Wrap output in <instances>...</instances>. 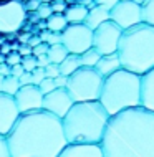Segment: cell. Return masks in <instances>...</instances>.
Segmentation results:
<instances>
[{
    "label": "cell",
    "instance_id": "cell-1",
    "mask_svg": "<svg viewBox=\"0 0 154 157\" xmlns=\"http://www.w3.org/2000/svg\"><path fill=\"white\" fill-rule=\"evenodd\" d=\"M7 142L12 157H58L68 146L61 119L43 109L22 114Z\"/></svg>",
    "mask_w": 154,
    "mask_h": 157
},
{
    "label": "cell",
    "instance_id": "cell-2",
    "mask_svg": "<svg viewBox=\"0 0 154 157\" xmlns=\"http://www.w3.org/2000/svg\"><path fill=\"white\" fill-rule=\"evenodd\" d=\"M100 147L103 157H154V113L134 108L113 116Z\"/></svg>",
    "mask_w": 154,
    "mask_h": 157
},
{
    "label": "cell",
    "instance_id": "cell-3",
    "mask_svg": "<svg viewBox=\"0 0 154 157\" xmlns=\"http://www.w3.org/2000/svg\"><path fill=\"white\" fill-rule=\"evenodd\" d=\"M111 116L100 101L75 103L61 119L68 144H98L103 141Z\"/></svg>",
    "mask_w": 154,
    "mask_h": 157
},
{
    "label": "cell",
    "instance_id": "cell-4",
    "mask_svg": "<svg viewBox=\"0 0 154 157\" xmlns=\"http://www.w3.org/2000/svg\"><path fill=\"white\" fill-rule=\"evenodd\" d=\"M121 68L143 76L154 70V27L139 23L123 32L118 46Z\"/></svg>",
    "mask_w": 154,
    "mask_h": 157
},
{
    "label": "cell",
    "instance_id": "cell-5",
    "mask_svg": "<svg viewBox=\"0 0 154 157\" xmlns=\"http://www.w3.org/2000/svg\"><path fill=\"white\" fill-rule=\"evenodd\" d=\"M100 103L111 117L128 109L141 108V76L119 70L105 78Z\"/></svg>",
    "mask_w": 154,
    "mask_h": 157
},
{
    "label": "cell",
    "instance_id": "cell-6",
    "mask_svg": "<svg viewBox=\"0 0 154 157\" xmlns=\"http://www.w3.org/2000/svg\"><path fill=\"white\" fill-rule=\"evenodd\" d=\"M103 81L95 68H83L68 76L66 91L70 93L73 103H86V101H100Z\"/></svg>",
    "mask_w": 154,
    "mask_h": 157
},
{
    "label": "cell",
    "instance_id": "cell-7",
    "mask_svg": "<svg viewBox=\"0 0 154 157\" xmlns=\"http://www.w3.org/2000/svg\"><path fill=\"white\" fill-rule=\"evenodd\" d=\"M61 43L70 52V55L81 56L85 52L93 48V30L85 23L68 25L61 32Z\"/></svg>",
    "mask_w": 154,
    "mask_h": 157
},
{
    "label": "cell",
    "instance_id": "cell-8",
    "mask_svg": "<svg viewBox=\"0 0 154 157\" xmlns=\"http://www.w3.org/2000/svg\"><path fill=\"white\" fill-rule=\"evenodd\" d=\"M121 35H123L121 28H119L114 22L108 20V22L100 25V27L93 32V48H95L101 56L118 53Z\"/></svg>",
    "mask_w": 154,
    "mask_h": 157
},
{
    "label": "cell",
    "instance_id": "cell-9",
    "mask_svg": "<svg viewBox=\"0 0 154 157\" xmlns=\"http://www.w3.org/2000/svg\"><path fill=\"white\" fill-rule=\"evenodd\" d=\"M109 20L116 23L123 32L131 27H136V25L143 23L141 5L132 0H119L109 10Z\"/></svg>",
    "mask_w": 154,
    "mask_h": 157
},
{
    "label": "cell",
    "instance_id": "cell-10",
    "mask_svg": "<svg viewBox=\"0 0 154 157\" xmlns=\"http://www.w3.org/2000/svg\"><path fill=\"white\" fill-rule=\"evenodd\" d=\"M25 7L20 0H8L0 3V33H14L25 22Z\"/></svg>",
    "mask_w": 154,
    "mask_h": 157
},
{
    "label": "cell",
    "instance_id": "cell-11",
    "mask_svg": "<svg viewBox=\"0 0 154 157\" xmlns=\"http://www.w3.org/2000/svg\"><path fill=\"white\" fill-rule=\"evenodd\" d=\"M15 103L18 106L20 114H28L43 109V94H41L40 88L35 84H28V86H22L18 93L14 96Z\"/></svg>",
    "mask_w": 154,
    "mask_h": 157
},
{
    "label": "cell",
    "instance_id": "cell-12",
    "mask_svg": "<svg viewBox=\"0 0 154 157\" xmlns=\"http://www.w3.org/2000/svg\"><path fill=\"white\" fill-rule=\"evenodd\" d=\"M73 104L75 103L71 99L70 93L66 91V88H58V90H55L53 93H50L43 98V111L53 114L60 119H63L70 113Z\"/></svg>",
    "mask_w": 154,
    "mask_h": 157
},
{
    "label": "cell",
    "instance_id": "cell-13",
    "mask_svg": "<svg viewBox=\"0 0 154 157\" xmlns=\"http://www.w3.org/2000/svg\"><path fill=\"white\" fill-rule=\"evenodd\" d=\"M20 116L22 114L18 111L15 98L5 94V93H0V134L7 137Z\"/></svg>",
    "mask_w": 154,
    "mask_h": 157
},
{
    "label": "cell",
    "instance_id": "cell-14",
    "mask_svg": "<svg viewBox=\"0 0 154 157\" xmlns=\"http://www.w3.org/2000/svg\"><path fill=\"white\" fill-rule=\"evenodd\" d=\"M58 157H103L98 144H68Z\"/></svg>",
    "mask_w": 154,
    "mask_h": 157
},
{
    "label": "cell",
    "instance_id": "cell-15",
    "mask_svg": "<svg viewBox=\"0 0 154 157\" xmlns=\"http://www.w3.org/2000/svg\"><path fill=\"white\" fill-rule=\"evenodd\" d=\"M141 108L154 113V70L141 76Z\"/></svg>",
    "mask_w": 154,
    "mask_h": 157
},
{
    "label": "cell",
    "instance_id": "cell-16",
    "mask_svg": "<svg viewBox=\"0 0 154 157\" xmlns=\"http://www.w3.org/2000/svg\"><path fill=\"white\" fill-rule=\"evenodd\" d=\"M119 70H123V68H121V61H119L118 53L101 56L100 61H98V65L95 66V71L101 76V78H108V76L114 75Z\"/></svg>",
    "mask_w": 154,
    "mask_h": 157
},
{
    "label": "cell",
    "instance_id": "cell-17",
    "mask_svg": "<svg viewBox=\"0 0 154 157\" xmlns=\"http://www.w3.org/2000/svg\"><path fill=\"white\" fill-rule=\"evenodd\" d=\"M108 20H109V10L105 8V7H101V5H96V7H93L91 10L88 12V17H86V20H85V25L95 32L100 25L108 22Z\"/></svg>",
    "mask_w": 154,
    "mask_h": 157
},
{
    "label": "cell",
    "instance_id": "cell-18",
    "mask_svg": "<svg viewBox=\"0 0 154 157\" xmlns=\"http://www.w3.org/2000/svg\"><path fill=\"white\" fill-rule=\"evenodd\" d=\"M58 66H60V73H61V76H66L68 78V76H71L75 71H78L81 68V60H80V56H76V55H68Z\"/></svg>",
    "mask_w": 154,
    "mask_h": 157
},
{
    "label": "cell",
    "instance_id": "cell-19",
    "mask_svg": "<svg viewBox=\"0 0 154 157\" xmlns=\"http://www.w3.org/2000/svg\"><path fill=\"white\" fill-rule=\"evenodd\" d=\"M88 8H85L83 5H75V7H70L66 8L65 12V17L68 20V23L70 25H75V23H85V20H86L88 17Z\"/></svg>",
    "mask_w": 154,
    "mask_h": 157
},
{
    "label": "cell",
    "instance_id": "cell-20",
    "mask_svg": "<svg viewBox=\"0 0 154 157\" xmlns=\"http://www.w3.org/2000/svg\"><path fill=\"white\" fill-rule=\"evenodd\" d=\"M68 25L70 23H68L65 13H53L48 20H46V27H48V30L53 32V33H61Z\"/></svg>",
    "mask_w": 154,
    "mask_h": 157
},
{
    "label": "cell",
    "instance_id": "cell-21",
    "mask_svg": "<svg viewBox=\"0 0 154 157\" xmlns=\"http://www.w3.org/2000/svg\"><path fill=\"white\" fill-rule=\"evenodd\" d=\"M70 55V52L63 46V43H60V45H53V46H50V50H48V58H50V63H53V65H60L65 58Z\"/></svg>",
    "mask_w": 154,
    "mask_h": 157
},
{
    "label": "cell",
    "instance_id": "cell-22",
    "mask_svg": "<svg viewBox=\"0 0 154 157\" xmlns=\"http://www.w3.org/2000/svg\"><path fill=\"white\" fill-rule=\"evenodd\" d=\"M141 17H143V23L154 27V0H144L141 3Z\"/></svg>",
    "mask_w": 154,
    "mask_h": 157
},
{
    "label": "cell",
    "instance_id": "cell-23",
    "mask_svg": "<svg viewBox=\"0 0 154 157\" xmlns=\"http://www.w3.org/2000/svg\"><path fill=\"white\" fill-rule=\"evenodd\" d=\"M100 58H101V55L98 53L95 48H89L88 52H85L80 56L81 66H83V68H95L98 65V61H100Z\"/></svg>",
    "mask_w": 154,
    "mask_h": 157
},
{
    "label": "cell",
    "instance_id": "cell-24",
    "mask_svg": "<svg viewBox=\"0 0 154 157\" xmlns=\"http://www.w3.org/2000/svg\"><path fill=\"white\" fill-rule=\"evenodd\" d=\"M22 88V84H20V79L15 78V76H7L5 81H3V90L2 93H5V94H10V96H15L18 90Z\"/></svg>",
    "mask_w": 154,
    "mask_h": 157
},
{
    "label": "cell",
    "instance_id": "cell-25",
    "mask_svg": "<svg viewBox=\"0 0 154 157\" xmlns=\"http://www.w3.org/2000/svg\"><path fill=\"white\" fill-rule=\"evenodd\" d=\"M43 43H48L50 46L53 45H60L61 43V33H53V32H46L40 36Z\"/></svg>",
    "mask_w": 154,
    "mask_h": 157
},
{
    "label": "cell",
    "instance_id": "cell-26",
    "mask_svg": "<svg viewBox=\"0 0 154 157\" xmlns=\"http://www.w3.org/2000/svg\"><path fill=\"white\" fill-rule=\"evenodd\" d=\"M22 66H23V70L27 71V73H32L33 70H37V68H38L37 56H33V55H30V56H23L22 58Z\"/></svg>",
    "mask_w": 154,
    "mask_h": 157
},
{
    "label": "cell",
    "instance_id": "cell-27",
    "mask_svg": "<svg viewBox=\"0 0 154 157\" xmlns=\"http://www.w3.org/2000/svg\"><path fill=\"white\" fill-rule=\"evenodd\" d=\"M38 88H40V91H41V94H43V96L50 94V93H53L55 90H57V86H55V79H51V78H45Z\"/></svg>",
    "mask_w": 154,
    "mask_h": 157
},
{
    "label": "cell",
    "instance_id": "cell-28",
    "mask_svg": "<svg viewBox=\"0 0 154 157\" xmlns=\"http://www.w3.org/2000/svg\"><path fill=\"white\" fill-rule=\"evenodd\" d=\"M45 78H46L45 68H37V70L32 71V84H35V86H40Z\"/></svg>",
    "mask_w": 154,
    "mask_h": 157
},
{
    "label": "cell",
    "instance_id": "cell-29",
    "mask_svg": "<svg viewBox=\"0 0 154 157\" xmlns=\"http://www.w3.org/2000/svg\"><path fill=\"white\" fill-rule=\"evenodd\" d=\"M51 15H53V8H51V5H48V3H41V5L38 7V17H40V18L48 20Z\"/></svg>",
    "mask_w": 154,
    "mask_h": 157
},
{
    "label": "cell",
    "instance_id": "cell-30",
    "mask_svg": "<svg viewBox=\"0 0 154 157\" xmlns=\"http://www.w3.org/2000/svg\"><path fill=\"white\" fill-rule=\"evenodd\" d=\"M5 63L8 66H15V65H22V55L20 53H8L7 55V58H5Z\"/></svg>",
    "mask_w": 154,
    "mask_h": 157
},
{
    "label": "cell",
    "instance_id": "cell-31",
    "mask_svg": "<svg viewBox=\"0 0 154 157\" xmlns=\"http://www.w3.org/2000/svg\"><path fill=\"white\" fill-rule=\"evenodd\" d=\"M45 75H46V78H51V79H55V78H58L60 75V66L58 65H53V63H50L48 66L45 68Z\"/></svg>",
    "mask_w": 154,
    "mask_h": 157
},
{
    "label": "cell",
    "instance_id": "cell-32",
    "mask_svg": "<svg viewBox=\"0 0 154 157\" xmlns=\"http://www.w3.org/2000/svg\"><path fill=\"white\" fill-rule=\"evenodd\" d=\"M0 157H12L10 155V149H8V142L7 137L0 134Z\"/></svg>",
    "mask_w": 154,
    "mask_h": 157
},
{
    "label": "cell",
    "instance_id": "cell-33",
    "mask_svg": "<svg viewBox=\"0 0 154 157\" xmlns=\"http://www.w3.org/2000/svg\"><path fill=\"white\" fill-rule=\"evenodd\" d=\"M48 50H50V45L48 43H40L38 46L33 48V56H41V55H48Z\"/></svg>",
    "mask_w": 154,
    "mask_h": 157
},
{
    "label": "cell",
    "instance_id": "cell-34",
    "mask_svg": "<svg viewBox=\"0 0 154 157\" xmlns=\"http://www.w3.org/2000/svg\"><path fill=\"white\" fill-rule=\"evenodd\" d=\"M37 63H38V68H46L50 65V58L48 55H41V56L37 58Z\"/></svg>",
    "mask_w": 154,
    "mask_h": 157
},
{
    "label": "cell",
    "instance_id": "cell-35",
    "mask_svg": "<svg viewBox=\"0 0 154 157\" xmlns=\"http://www.w3.org/2000/svg\"><path fill=\"white\" fill-rule=\"evenodd\" d=\"M66 84H68V78H66V76L60 75L58 78H55V86H57V90H58V88H66Z\"/></svg>",
    "mask_w": 154,
    "mask_h": 157
},
{
    "label": "cell",
    "instance_id": "cell-36",
    "mask_svg": "<svg viewBox=\"0 0 154 157\" xmlns=\"http://www.w3.org/2000/svg\"><path fill=\"white\" fill-rule=\"evenodd\" d=\"M18 79H20V84H22V86H28V84H32V73H27V71H25Z\"/></svg>",
    "mask_w": 154,
    "mask_h": 157
},
{
    "label": "cell",
    "instance_id": "cell-37",
    "mask_svg": "<svg viewBox=\"0 0 154 157\" xmlns=\"http://www.w3.org/2000/svg\"><path fill=\"white\" fill-rule=\"evenodd\" d=\"M0 75L2 76H10L12 75V66H8L7 63H0Z\"/></svg>",
    "mask_w": 154,
    "mask_h": 157
},
{
    "label": "cell",
    "instance_id": "cell-38",
    "mask_svg": "<svg viewBox=\"0 0 154 157\" xmlns=\"http://www.w3.org/2000/svg\"><path fill=\"white\" fill-rule=\"evenodd\" d=\"M25 73V70H23V66L22 65H15V66H12V76H15V78H20Z\"/></svg>",
    "mask_w": 154,
    "mask_h": 157
},
{
    "label": "cell",
    "instance_id": "cell-39",
    "mask_svg": "<svg viewBox=\"0 0 154 157\" xmlns=\"http://www.w3.org/2000/svg\"><path fill=\"white\" fill-rule=\"evenodd\" d=\"M119 2V0H100V3L98 5H101V7H105V8H108V10H111L116 3Z\"/></svg>",
    "mask_w": 154,
    "mask_h": 157
},
{
    "label": "cell",
    "instance_id": "cell-40",
    "mask_svg": "<svg viewBox=\"0 0 154 157\" xmlns=\"http://www.w3.org/2000/svg\"><path fill=\"white\" fill-rule=\"evenodd\" d=\"M20 55H22V58L23 56H30V55H33V48L32 46H28V45H23V46H20Z\"/></svg>",
    "mask_w": 154,
    "mask_h": 157
},
{
    "label": "cell",
    "instance_id": "cell-41",
    "mask_svg": "<svg viewBox=\"0 0 154 157\" xmlns=\"http://www.w3.org/2000/svg\"><path fill=\"white\" fill-rule=\"evenodd\" d=\"M51 8H53V13H55V12H57V13H60V12H66L65 3H63V2H57V3H53V5H51Z\"/></svg>",
    "mask_w": 154,
    "mask_h": 157
},
{
    "label": "cell",
    "instance_id": "cell-42",
    "mask_svg": "<svg viewBox=\"0 0 154 157\" xmlns=\"http://www.w3.org/2000/svg\"><path fill=\"white\" fill-rule=\"evenodd\" d=\"M3 81H5V76L0 75V93H2V90H3Z\"/></svg>",
    "mask_w": 154,
    "mask_h": 157
},
{
    "label": "cell",
    "instance_id": "cell-43",
    "mask_svg": "<svg viewBox=\"0 0 154 157\" xmlns=\"http://www.w3.org/2000/svg\"><path fill=\"white\" fill-rule=\"evenodd\" d=\"M0 63H5V56L3 55H0Z\"/></svg>",
    "mask_w": 154,
    "mask_h": 157
},
{
    "label": "cell",
    "instance_id": "cell-44",
    "mask_svg": "<svg viewBox=\"0 0 154 157\" xmlns=\"http://www.w3.org/2000/svg\"><path fill=\"white\" fill-rule=\"evenodd\" d=\"M132 2H136V3H139V5H141V3L144 2V0H132Z\"/></svg>",
    "mask_w": 154,
    "mask_h": 157
},
{
    "label": "cell",
    "instance_id": "cell-45",
    "mask_svg": "<svg viewBox=\"0 0 154 157\" xmlns=\"http://www.w3.org/2000/svg\"><path fill=\"white\" fill-rule=\"evenodd\" d=\"M3 2H8V0H0V3H3Z\"/></svg>",
    "mask_w": 154,
    "mask_h": 157
}]
</instances>
